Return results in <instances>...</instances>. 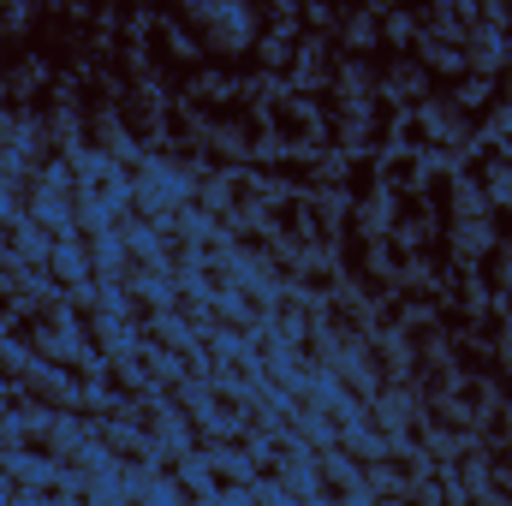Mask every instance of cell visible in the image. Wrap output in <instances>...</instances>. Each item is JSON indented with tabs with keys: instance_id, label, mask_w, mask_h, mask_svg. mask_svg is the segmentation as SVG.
I'll list each match as a JSON object with an SVG mask.
<instances>
[{
	"instance_id": "cell-2",
	"label": "cell",
	"mask_w": 512,
	"mask_h": 506,
	"mask_svg": "<svg viewBox=\"0 0 512 506\" xmlns=\"http://www.w3.org/2000/svg\"><path fill=\"white\" fill-rule=\"evenodd\" d=\"M387 36H393V42H405V36H411V18H405V12H393V18H387Z\"/></svg>"
},
{
	"instance_id": "cell-1",
	"label": "cell",
	"mask_w": 512,
	"mask_h": 506,
	"mask_svg": "<svg viewBox=\"0 0 512 506\" xmlns=\"http://www.w3.org/2000/svg\"><path fill=\"white\" fill-rule=\"evenodd\" d=\"M197 24H203L209 48H221V54H239V48H251L256 12L245 6V0H197Z\"/></svg>"
},
{
	"instance_id": "cell-3",
	"label": "cell",
	"mask_w": 512,
	"mask_h": 506,
	"mask_svg": "<svg viewBox=\"0 0 512 506\" xmlns=\"http://www.w3.org/2000/svg\"><path fill=\"white\" fill-rule=\"evenodd\" d=\"M382 6H387V0H382Z\"/></svg>"
}]
</instances>
